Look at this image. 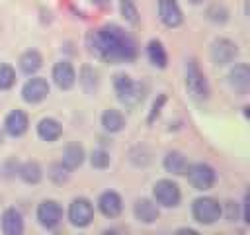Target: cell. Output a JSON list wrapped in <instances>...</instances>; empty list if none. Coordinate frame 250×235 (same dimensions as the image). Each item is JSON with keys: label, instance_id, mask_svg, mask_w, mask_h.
Here are the masks:
<instances>
[{"label": "cell", "instance_id": "1", "mask_svg": "<svg viewBox=\"0 0 250 235\" xmlns=\"http://www.w3.org/2000/svg\"><path fill=\"white\" fill-rule=\"evenodd\" d=\"M88 45L94 55L109 63H123L133 61L137 55L135 41L117 25H104L98 31L88 35Z\"/></svg>", "mask_w": 250, "mask_h": 235}, {"label": "cell", "instance_id": "2", "mask_svg": "<svg viewBox=\"0 0 250 235\" xmlns=\"http://www.w3.org/2000/svg\"><path fill=\"white\" fill-rule=\"evenodd\" d=\"M191 213H193L195 221H199L203 225H211L221 217V206H219V202L215 198L203 196V198H197L193 202Z\"/></svg>", "mask_w": 250, "mask_h": 235}, {"label": "cell", "instance_id": "3", "mask_svg": "<svg viewBox=\"0 0 250 235\" xmlns=\"http://www.w3.org/2000/svg\"><path fill=\"white\" fill-rule=\"evenodd\" d=\"M186 86H188L189 94L193 98H197V100H203L209 94L205 74L201 72V69L197 67V63L193 59L188 61V65H186Z\"/></svg>", "mask_w": 250, "mask_h": 235}, {"label": "cell", "instance_id": "4", "mask_svg": "<svg viewBox=\"0 0 250 235\" xmlns=\"http://www.w3.org/2000/svg\"><path fill=\"white\" fill-rule=\"evenodd\" d=\"M188 180L195 190H209L215 184V170L205 163H195L186 168Z\"/></svg>", "mask_w": 250, "mask_h": 235}, {"label": "cell", "instance_id": "5", "mask_svg": "<svg viewBox=\"0 0 250 235\" xmlns=\"http://www.w3.org/2000/svg\"><path fill=\"white\" fill-rule=\"evenodd\" d=\"M152 194H154V200H156L160 206H164V208H174V206H178V204H180V198H182L178 184L172 182V180H166V178H164V180H158V182L154 184Z\"/></svg>", "mask_w": 250, "mask_h": 235}, {"label": "cell", "instance_id": "6", "mask_svg": "<svg viewBox=\"0 0 250 235\" xmlns=\"http://www.w3.org/2000/svg\"><path fill=\"white\" fill-rule=\"evenodd\" d=\"M68 219L76 227H86L94 219V208L86 198H74L68 208Z\"/></svg>", "mask_w": 250, "mask_h": 235}, {"label": "cell", "instance_id": "7", "mask_svg": "<svg viewBox=\"0 0 250 235\" xmlns=\"http://www.w3.org/2000/svg\"><path fill=\"white\" fill-rule=\"evenodd\" d=\"M37 219H39V223L43 227L55 229L61 223V219H62V208L55 200H45L37 208Z\"/></svg>", "mask_w": 250, "mask_h": 235}, {"label": "cell", "instance_id": "8", "mask_svg": "<svg viewBox=\"0 0 250 235\" xmlns=\"http://www.w3.org/2000/svg\"><path fill=\"white\" fill-rule=\"evenodd\" d=\"M236 53H238L236 45L230 39H225V37L215 39L213 45H211V59H213L215 65H229L236 57Z\"/></svg>", "mask_w": 250, "mask_h": 235}, {"label": "cell", "instance_id": "9", "mask_svg": "<svg viewBox=\"0 0 250 235\" xmlns=\"http://www.w3.org/2000/svg\"><path fill=\"white\" fill-rule=\"evenodd\" d=\"M47 94H49V82H47L45 78H41V76L29 78V80L23 84V88H21V96H23V100L29 102V104H37V102L45 100Z\"/></svg>", "mask_w": 250, "mask_h": 235}, {"label": "cell", "instance_id": "10", "mask_svg": "<svg viewBox=\"0 0 250 235\" xmlns=\"http://www.w3.org/2000/svg\"><path fill=\"white\" fill-rule=\"evenodd\" d=\"M158 16L162 24L168 27H178L184 22L182 8L178 6L176 0H158Z\"/></svg>", "mask_w": 250, "mask_h": 235}, {"label": "cell", "instance_id": "11", "mask_svg": "<svg viewBox=\"0 0 250 235\" xmlns=\"http://www.w3.org/2000/svg\"><path fill=\"white\" fill-rule=\"evenodd\" d=\"M53 80L61 90H70L76 82V72L74 67L68 61H59L53 67Z\"/></svg>", "mask_w": 250, "mask_h": 235}, {"label": "cell", "instance_id": "12", "mask_svg": "<svg viewBox=\"0 0 250 235\" xmlns=\"http://www.w3.org/2000/svg\"><path fill=\"white\" fill-rule=\"evenodd\" d=\"M229 84H230V88L234 92L244 96L248 92V88H250V69H248V65H244V63L236 65L229 72Z\"/></svg>", "mask_w": 250, "mask_h": 235}, {"label": "cell", "instance_id": "13", "mask_svg": "<svg viewBox=\"0 0 250 235\" xmlns=\"http://www.w3.org/2000/svg\"><path fill=\"white\" fill-rule=\"evenodd\" d=\"M27 125H29V119H27V114L21 112V110H14L6 116L4 119V129L8 135L12 137H20L27 131Z\"/></svg>", "mask_w": 250, "mask_h": 235}, {"label": "cell", "instance_id": "14", "mask_svg": "<svg viewBox=\"0 0 250 235\" xmlns=\"http://www.w3.org/2000/svg\"><path fill=\"white\" fill-rule=\"evenodd\" d=\"M98 208L105 217H117L123 210V202L115 192H104L98 200Z\"/></svg>", "mask_w": 250, "mask_h": 235}, {"label": "cell", "instance_id": "15", "mask_svg": "<svg viewBox=\"0 0 250 235\" xmlns=\"http://www.w3.org/2000/svg\"><path fill=\"white\" fill-rule=\"evenodd\" d=\"M133 212H135V217L143 223H154L158 219V208L152 200H146V198H141L135 202L133 206Z\"/></svg>", "mask_w": 250, "mask_h": 235}, {"label": "cell", "instance_id": "16", "mask_svg": "<svg viewBox=\"0 0 250 235\" xmlns=\"http://www.w3.org/2000/svg\"><path fill=\"white\" fill-rule=\"evenodd\" d=\"M2 231L6 235H21L23 233V219L18 210L8 208L2 213Z\"/></svg>", "mask_w": 250, "mask_h": 235}, {"label": "cell", "instance_id": "17", "mask_svg": "<svg viewBox=\"0 0 250 235\" xmlns=\"http://www.w3.org/2000/svg\"><path fill=\"white\" fill-rule=\"evenodd\" d=\"M37 133H39V137L45 139V141H55V139L61 137L62 127H61V123H59L57 119H53V118H43V119L37 123Z\"/></svg>", "mask_w": 250, "mask_h": 235}, {"label": "cell", "instance_id": "18", "mask_svg": "<svg viewBox=\"0 0 250 235\" xmlns=\"http://www.w3.org/2000/svg\"><path fill=\"white\" fill-rule=\"evenodd\" d=\"M102 125H104L105 131L115 133V131H121V129H123L125 118H123V114H121L119 110L109 108V110H105V112L102 114Z\"/></svg>", "mask_w": 250, "mask_h": 235}, {"label": "cell", "instance_id": "19", "mask_svg": "<svg viewBox=\"0 0 250 235\" xmlns=\"http://www.w3.org/2000/svg\"><path fill=\"white\" fill-rule=\"evenodd\" d=\"M66 168H76V166H80L82 163H84V149H82V145H78V143H72V145H68L66 149H64V153H62V161H61Z\"/></svg>", "mask_w": 250, "mask_h": 235}, {"label": "cell", "instance_id": "20", "mask_svg": "<svg viewBox=\"0 0 250 235\" xmlns=\"http://www.w3.org/2000/svg\"><path fill=\"white\" fill-rule=\"evenodd\" d=\"M43 65V57L37 53V51H25L21 57H20V69L25 72V74H33L41 69Z\"/></svg>", "mask_w": 250, "mask_h": 235}, {"label": "cell", "instance_id": "21", "mask_svg": "<svg viewBox=\"0 0 250 235\" xmlns=\"http://www.w3.org/2000/svg\"><path fill=\"white\" fill-rule=\"evenodd\" d=\"M164 168L172 174H186V168H188V161L182 153L178 151H172L164 157Z\"/></svg>", "mask_w": 250, "mask_h": 235}, {"label": "cell", "instance_id": "22", "mask_svg": "<svg viewBox=\"0 0 250 235\" xmlns=\"http://www.w3.org/2000/svg\"><path fill=\"white\" fill-rule=\"evenodd\" d=\"M127 108H135L137 104H141L143 102V98H145V86L143 84H137V82H133L131 86H129V90H125L121 96H117Z\"/></svg>", "mask_w": 250, "mask_h": 235}, {"label": "cell", "instance_id": "23", "mask_svg": "<svg viewBox=\"0 0 250 235\" xmlns=\"http://www.w3.org/2000/svg\"><path fill=\"white\" fill-rule=\"evenodd\" d=\"M146 53H148V59H150V63H152L154 67H160V69L166 67L168 55H166V51H164V47H162L160 41L152 39V41L148 43V47H146Z\"/></svg>", "mask_w": 250, "mask_h": 235}, {"label": "cell", "instance_id": "24", "mask_svg": "<svg viewBox=\"0 0 250 235\" xmlns=\"http://www.w3.org/2000/svg\"><path fill=\"white\" fill-rule=\"evenodd\" d=\"M20 176H21V180L27 182V184H37V182L41 180L43 172H41V166H39L35 161H27V163H23V164L20 166Z\"/></svg>", "mask_w": 250, "mask_h": 235}, {"label": "cell", "instance_id": "25", "mask_svg": "<svg viewBox=\"0 0 250 235\" xmlns=\"http://www.w3.org/2000/svg\"><path fill=\"white\" fill-rule=\"evenodd\" d=\"M80 84H82V88L88 94L96 92V88H98V74H96V70L90 69V67H84L82 72H80Z\"/></svg>", "mask_w": 250, "mask_h": 235}, {"label": "cell", "instance_id": "26", "mask_svg": "<svg viewBox=\"0 0 250 235\" xmlns=\"http://www.w3.org/2000/svg\"><path fill=\"white\" fill-rule=\"evenodd\" d=\"M68 170H70V168H66L62 163H55V164H51V168H49V178H51L55 184H62V182L68 180Z\"/></svg>", "mask_w": 250, "mask_h": 235}, {"label": "cell", "instance_id": "27", "mask_svg": "<svg viewBox=\"0 0 250 235\" xmlns=\"http://www.w3.org/2000/svg\"><path fill=\"white\" fill-rule=\"evenodd\" d=\"M16 82V72L10 65H0V90L12 88Z\"/></svg>", "mask_w": 250, "mask_h": 235}, {"label": "cell", "instance_id": "28", "mask_svg": "<svg viewBox=\"0 0 250 235\" xmlns=\"http://www.w3.org/2000/svg\"><path fill=\"white\" fill-rule=\"evenodd\" d=\"M119 8H121L123 18H125L129 24H137V22H139V12H137V6L133 4V0H121Z\"/></svg>", "mask_w": 250, "mask_h": 235}, {"label": "cell", "instance_id": "29", "mask_svg": "<svg viewBox=\"0 0 250 235\" xmlns=\"http://www.w3.org/2000/svg\"><path fill=\"white\" fill-rule=\"evenodd\" d=\"M131 84H133V80H131L129 74H115L113 76V88H115L117 96H121L125 90H129Z\"/></svg>", "mask_w": 250, "mask_h": 235}, {"label": "cell", "instance_id": "30", "mask_svg": "<svg viewBox=\"0 0 250 235\" xmlns=\"http://www.w3.org/2000/svg\"><path fill=\"white\" fill-rule=\"evenodd\" d=\"M92 166H96V168H105L107 164H109V155L104 151V149H96L94 153H92Z\"/></svg>", "mask_w": 250, "mask_h": 235}, {"label": "cell", "instance_id": "31", "mask_svg": "<svg viewBox=\"0 0 250 235\" xmlns=\"http://www.w3.org/2000/svg\"><path fill=\"white\" fill-rule=\"evenodd\" d=\"M207 16H209V20H213V22H225L229 14H227V10H225L223 6L215 4V6H211V8L207 10Z\"/></svg>", "mask_w": 250, "mask_h": 235}, {"label": "cell", "instance_id": "32", "mask_svg": "<svg viewBox=\"0 0 250 235\" xmlns=\"http://www.w3.org/2000/svg\"><path fill=\"white\" fill-rule=\"evenodd\" d=\"M227 219L229 221L238 219V204L236 202H227Z\"/></svg>", "mask_w": 250, "mask_h": 235}, {"label": "cell", "instance_id": "33", "mask_svg": "<svg viewBox=\"0 0 250 235\" xmlns=\"http://www.w3.org/2000/svg\"><path fill=\"white\" fill-rule=\"evenodd\" d=\"M164 104V96H160L158 98V102H154L152 104V112H150V118H148V121H152L154 119V116H158V112H160V106Z\"/></svg>", "mask_w": 250, "mask_h": 235}, {"label": "cell", "instance_id": "34", "mask_svg": "<svg viewBox=\"0 0 250 235\" xmlns=\"http://www.w3.org/2000/svg\"><path fill=\"white\" fill-rule=\"evenodd\" d=\"M90 2H94V4H98V6H102V8L109 6V0H90Z\"/></svg>", "mask_w": 250, "mask_h": 235}, {"label": "cell", "instance_id": "35", "mask_svg": "<svg viewBox=\"0 0 250 235\" xmlns=\"http://www.w3.org/2000/svg\"><path fill=\"white\" fill-rule=\"evenodd\" d=\"M191 4H199V2H203V0H189Z\"/></svg>", "mask_w": 250, "mask_h": 235}]
</instances>
